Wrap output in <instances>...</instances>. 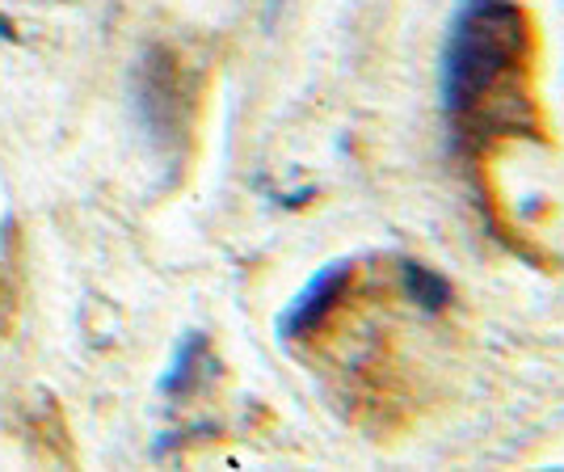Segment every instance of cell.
Masks as SVG:
<instances>
[{
	"mask_svg": "<svg viewBox=\"0 0 564 472\" xmlns=\"http://www.w3.org/2000/svg\"><path fill=\"white\" fill-rule=\"evenodd\" d=\"M0 39H4V43H18V30H13V22H9L4 13H0Z\"/></svg>",
	"mask_w": 564,
	"mask_h": 472,
	"instance_id": "obj_6",
	"label": "cell"
},
{
	"mask_svg": "<svg viewBox=\"0 0 564 472\" xmlns=\"http://www.w3.org/2000/svg\"><path fill=\"white\" fill-rule=\"evenodd\" d=\"M354 283V261H329L325 270H316L304 283V291L282 308L279 317V337L282 342H300L312 337L325 321L333 317V308L346 300V291Z\"/></svg>",
	"mask_w": 564,
	"mask_h": 472,
	"instance_id": "obj_3",
	"label": "cell"
},
{
	"mask_svg": "<svg viewBox=\"0 0 564 472\" xmlns=\"http://www.w3.org/2000/svg\"><path fill=\"white\" fill-rule=\"evenodd\" d=\"M212 363V346H207V333L189 330L182 333V342H177V351L169 358V372L161 376V393H165L169 401H182L189 397L198 384H203V367Z\"/></svg>",
	"mask_w": 564,
	"mask_h": 472,
	"instance_id": "obj_4",
	"label": "cell"
},
{
	"mask_svg": "<svg viewBox=\"0 0 564 472\" xmlns=\"http://www.w3.org/2000/svg\"><path fill=\"white\" fill-rule=\"evenodd\" d=\"M127 89H131V115H135V127H140L148 152L161 165H182L194 101H189L186 72L177 64V55L161 43L143 47L140 60L131 64Z\"/></svg>",
	"mask_w": 564,
	"mask_h": 472,
	"instance_id": "obj_2",
	"label": "cell"
},
{
	"mask_svg": "<svg viewBox=\"0 0 564 472\" xmlns=\"http://www.w3.org/2000/svg\"><path fill=\"white\" fill-rule=\"evenodd\" d=\"M400 287H404V296L422 308V312H443V308H451V283L434 266H425V261H413V258L400 261Z\"/></svg>",
	"mask_w": 564,
	"mask_h": 472,
	"instance_id": "obj_5",
	"label": "cell"
},
{
	"mask_svg": "<svg viewBox=\"0 0 564 472\" xmlns=\"http://www.w3.org/2000/svg\"><path fill=\"white\" fill-rule=\"evenodd\" d=\"M535 34L522 0H459L443 43V115L464 152L497 136H540L527 89Z\"/></svg>",
	"mask_w": 564,
	"mask_h": 472,
	"instance_id": "obj_1",
	"label": "cell"
}]
</instances>
